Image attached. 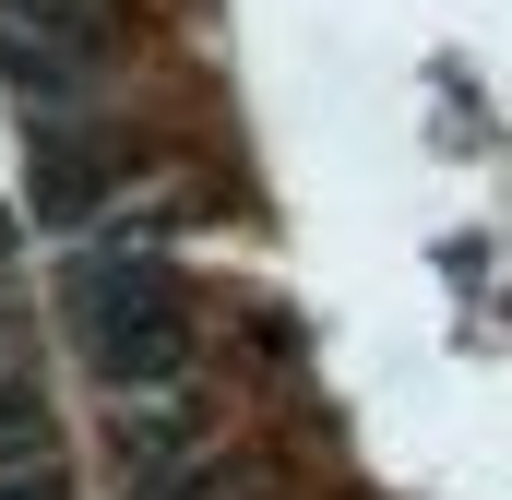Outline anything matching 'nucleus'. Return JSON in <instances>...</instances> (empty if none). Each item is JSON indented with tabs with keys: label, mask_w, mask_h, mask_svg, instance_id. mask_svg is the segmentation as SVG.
I'll list each match as a JSON object with an SVG mask.
<instances>
[{
	"label": "nucleus",
	"mask_w": 512,
	"mask_h": 500,
	"mask_svg": "<svg viewBox=\"0 0 512 500\" xmlns=\"http://www.w3.org/2000/svg\"><path fill=\"white\" fill-rule=\"evenodd\" d=\"M108 179H120V143L84 120H36V143H24V203L48 215V227H84L96 203H108Z\"/></svg>",
	"instance_id": "nucleus-2"
},
{
	"label": "nucleus",
	"mask_w": 512,
	"mask_h": 500,
	"mask_svg": "<svg viewBox=\"0 0 512 500\" xmlns=\"http://www.w3.org/2000/svg\"><path fill=\"white\" fill-rule=\"evenodd\" d=\"M0 12H12L24 48H60V60H84V72H96V48H108V0H0Z\"/></svg>",
	"instance_id": "nucleus-3"
},
{
	"label": "nucleus",
	"mask_w": 512,
	"mask_h": 500,
	"mask_svg": "<svg viewBox=\"0 0 512 500\" xmlns=\"http://www.w3.org/2000/svg\"><path fill=\"white\" fill-rule=\"evenodd\" d=\"M72 334L108 393H167L191 370V298L155 250H84L72 262Z\"/></svg>",
	"instance_id": "nucleus-1"
},
{
	"label": "nucleus",
	"mask_w": 512,
	"mask_h": 500,
	"mask_svg": "<svg viewBox=\"0 0 512 500\" xmlns=\"http://www.w3.org/2000/svg\"><path fill=\"white\" fill-rule=\"evenodd\" d=\"M0 500H60V477H48V453H24V465H0Z\"/></svg>",
	"instance_id": "nucleus-5"
},
{
	"label": "nucleus",
	"mask_w": 512,
	"mask_h": 500,
	"mask_svg": "<svg viewBox=\"0 0 512 500\" xmlns=\"http://www.w3.org/2000/svg\"><path fill=\"white\" fill-rule=\"evenodd\" d=\"M0 453H12V465L48 453V417H36V393H12V381H0Z\"/></svg>",
	"instance_id": "nucleus-4"
}]
</instances>
